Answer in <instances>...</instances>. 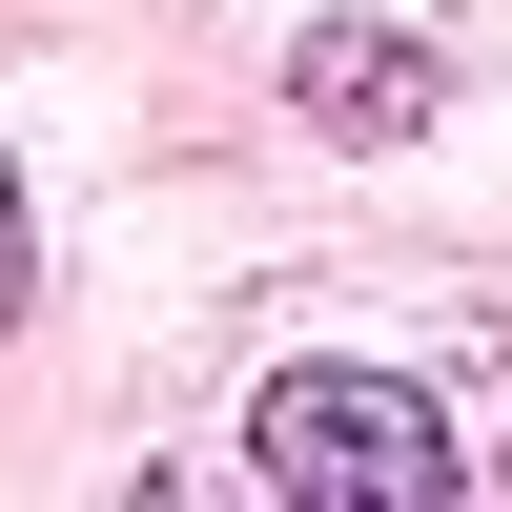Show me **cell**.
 I'll list each match as a JSON object with an SVG mask.
<instances>
[{"mask_svg": "<svg viewBox=\"0 0 512 512\" xmlns=\"http://www.w3.org/2000/svg\"><path fill=\"white\" fill-rule=\"evenodd\" d=\"M21 287H41V226H21V164H0V328H21Z\"/></svg>", "mask_w": 512, "mask_h": 512, "instance_id": "obj_3", "label": "cell"}, {"mask_svg": "<svg viewBox=\"0 0 512 512\" xmlns=\"http://www.w3.org/2000/svg\"><path fill=\"white\" fill-rule=\"evenodd\" d=\"M246 472L267 492H349V512H431V492H472V451H451V410L410 369H267Z\"/></svg>", "mask_w": 512, "mask_h": 512, "instance_id": "obj_1", "label": "cell"}, {"mask_svg": "<svg viewBox=\"0 0 512 512\" xmlns=\"http://www.w3.org/2000/svg\"><path fill=\"white\" fill-rule=\"evenodd\" d=\"M287 103H308L328 144H410V123L451 103V62L410 21H308V41H287Z\"/></svg>", "mask_w": 512, "mask_h": 512, "instance_id": "obj_2", "label": "cell"}]
</instances>
